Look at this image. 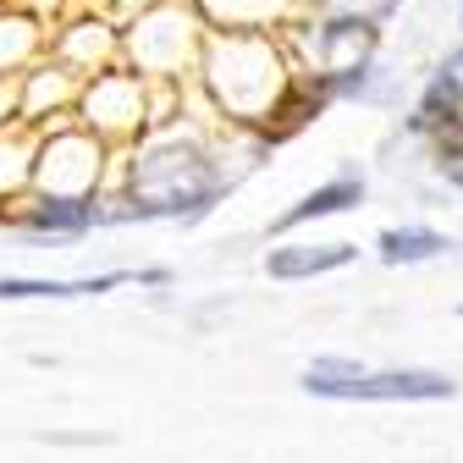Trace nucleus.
<instances>
[{
	"mask_svg": "<svg viewBox=\"0 0 463 463\" xmlns=\"http://www.w3.org/2000/svg\"><path fill=\"white\" fill-rule=\"evenodd\" d=\"M304 386L315 397H342V402H441L458 392L436 370H364L354 359H315L304 370Z\"/></svg>",
	"mask_w": 463,
	"mask_h": 463,
	"instance_id": "obj_2",
	"label": "nucleus"
},
{
	"mask_svg": "<svg viewBox=\"0 0 463 463\" xmlns=\"http://www.w3.org/2000/svg\"><path fill=\"white\" fill-rule=\"evenodd\" d=\"M354 260H359L354 243H287V249L265 254V270L276 281H309V276L342 270V265H354Z\"/></svg>",
	"mask_w": 463,
	"mask_h": 463,
	"instance_id": "obj_4",
	"label": "nucleus"
},
{
	"mask_svg": "<svg viewBox=\"0 0 463 463\" xmlns=\"http://www.w3.org/2000/svg\"><path fill=\"white\" fill-rule=\"evenodd\" d=\"M221 199V177L215 165L204 160V149L183 144V138H165L149 144L133 171H128V204L133 215H204Z\"/></svg>",
	"mask_w": 463,
	"mask_h": 463,
	"instance_id": "obj_1",
	"label": "nucleus"
},
{
	"mask_svg": "<svg viewBox=\"0 0 463 463\" xmlns=\"http://www.w3.org/2000/svg\"><path fill=\"white\" fill-rule=\"evenodd\" d=\"M315 50H320V67H326L320 78L331 89H354L370 67V55H375V23L370 17H336L320 28Z\"/></svg>",
	"mask_w": 463,
	"mask_h": 463,
	"instance_id": "obj_3",
	"label": "nucleus"
},
{
	"mask_svg": "<svg viewBox=\"0 0 463 463\" xmlns=\"http://www.w3.org/2000/svg\"><path fill=\"white\" fill-rule=\"evenodd\" d=\"M375 249H381L386 265H420V260H430V254H441L452 243L441 238V232H430V226H392V232L375 238Z\"/></svg>",
	"mask_w": 463,
	"mask_h": 463,
	"instance_id": "obj_8",
	"label": "nucleus"
},
{
	"mask_svg": "<svg viewBox=\"0 0 463 463\" xmlns=\"http://www.w3.org/2000/svg\"><path fill=\"white\" fill-rule=\"evenodd\" d=\"M133 281L128 270H105L89 281H39V276H0V298H83V293H110V287Z\"/></svg>",
	"mask_w": 463,
	"mask_h": 463,
	"instance_id": "obj_7",
	"label": "nucleus"
},
{
	"mask_svg": "<svg viewBox=\"0 0 463 463\" xmlns=\"http://www.w3.org/2000/svg\"><path fill=\"white\" fill-rule=\"evenodd\" d=\"M354 204H364V177H359V171H342V177H331L326 188L304 194L293 210H287V215L276 221V232H298V226H309V221L342 215V210H354Z\"/></svg>",
	"mask_w": 463,
	"mask_h": 463,
	"instance_id": "obj_5",
	"label": "nucleus"
},
{
	"mask_svg": "<svg viewBox=\"0 0 463 463\" xmlns=\"http://www.w3.org/2000/svg\"><path fill=\"white\" fill-rule=\"evenodd\" d=\"M94 221H99L94 199H50V194H39V199L17 215L23 232H50V238H78V232H89Z\"/></svg>",
	"mask_w": 463,
	"mask_h": 463,
	"instance_id": "obj_6",
	"label": "nucleus"
},
{
	"mask_svg": "<svg viewBox=\"0 0 463 463\" xmlns=\"http://www.w3.org/2000/svg\"><path fill=\"white\" fill-rule=\"evenodd\" d=\"M441 78H447V83H452V94L463 99V50H452V55H447V67H441Z\"/></svg>",
	"mask_w": 463,
	"mask_h": 463,
	"instance_id": "obj_9",
	"label": "nucleus"
}]
</instances>
